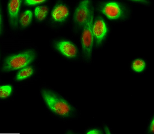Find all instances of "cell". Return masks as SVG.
Instances as JSON below:
<instances>
[{
	"instance_id": "obj_6",
	"label": "cell",
	"mask_w": 154,
	"mask_h": 134,
	"mask_svg": "<svg viewBox=\"0 0 154 134\" xmlns=\"http://www.w3.org/2000/svg\"><path fill=\"white\" fill-rule=\"evenodd\" d=\"M92 32L95 44L97 46H100L104 41L108 33L107 25L102 17H98L93 22Z\"/></svg>"
},
{
	"instance_id": "obj_19",
	"label": "cell",
	"mask_w": 154,
	"mask_h": 134,
	"mask_svg": "<svg viewBox=\"0 0 154 134\" xmlns=\"http://www.w3.org/2000/svg\"><path fill=\"white\" fill-rule=\"evenodd\" d=\"M1 33H2V27H3V23H2V12L1 13Z\"/></svg>"
},
{
	"instance_id": "obj_1",
	"label": "cell",
	"mask_w": 154,
	"mask_h": 134,
	"mask_svg": "<svg viewBox=\"0 0 154 134\" xmlns=\"http://www.w3.org/2000/svg\"><path fill=\"white\" fill-rule=\"evenodd\" d=\"M42 95L48 107L53 112L60 116L68 117L72 112V108L66 100L54 92L42 90Z\"/></svg>"
},
{
	"instance_id": "obj_10",
	"label": "cell",
	"mask_w": 154,
	"mask_h": 134,
	"mask_svg": "<svg viewBox=\"0 0 154 134\" xmlns=\"http://www.w3.org/2000/svg\"><path fill=\"white\" fill-rule=\"evenodd\" d=\"M33 18L32 11L29 10L25 11L21 14L19 18L20 25L22 28H26L31 23Z\"/></svg>"
},
{
	"instance_id": "obj_8",
	"label": "cell",
	"mask_w": 154,
	"mask_h": 134,
	"mask_svg": "<svg viewBox=\"0 0 154 134\" xmlns=\"http://www.w3.org/2000/svg\"><path fill=\"white\" fill-rule=\"evenodd\" d=\"M22 1H10L8 5L10 25L13 29L17 28L19 24V13Z\"/></svg>"
},
{
	"instance_id": "obj_13",
	"label": "cell",
	"mask_w": 154,
	"mask_h": 134,
	"mask_svg": "<svg viewBox=\"0 0 154 134\" xmlns=\"http://www.w3.org/2000/svg\"><path fill=\"white\" fill-rule=\"evenodd\" d=\"M146 67V63L143 60L140 59L135 60L133 61L131 68L136 72H143Z\"/></svg>"
},
{
	"instance_id": "obj_20",
	"label": "cell",
	"mask_w": 154,
	"mask_h": 134,
	"mask_svg": "<svg viewBox=\"0 0 154 134\" xmlns=\"http://www.w3.org/2000/svg\"><path fill=\"white\" fill-rule=\"evenodd\" d=\"M105 132H106V134H110V131H109V128H108L107 127V126L105 127Z\"/></svg>"
},
{
	"instance_id": "obj_18",
	"label": "cell",
	"mask_w": 154,
	"mask_h": 134,
	"mask_svg": "<svg viewBox=\"0 0 154 134\" xmlns=\"http://www.w3.org/2000/svg\"><path fill=\"white\" fill-rule=\"evenodd\" d=\"M131 2L139 3L141 4H146L147 3L148 1H145V0H138V1H131Z\"/></svg>"
},
{
	"instance_id": "obj_14",
	"label": "cell",
	"mask_w": 154,
	"mask_h": 134,
	"mask_svg": "<svg viewBox=\"0 0 154 134\" xmlns=\"http://www.w3.org/2000/svg\"><path fill=\"white\" fill-rule=\"evenodd\" d=\"M12 88L11 85H3L0 87V97L1 99L7 98L11 96Z\"/></svg>"
},
{
	"instance_id": "obj_2",
	"label": "cell",
	"mask_w": 154,
	"mask_h": 134,
	"mask_svg": "<svg viewBox=\"0 0 154 134\" xmlns=\"http://www.w3.org/2000/svg\"><path fill=\"white\" fill-rule=\"evenodd\" d=\"M36 57L35 52L32 50L9 56L4 60L2 70L8 72L22 69L34 61Z\"/></svg>"
},
{
	"instance_id": "obj_5",
	"label": "cell",
	"mask_w": 154,
	"mask_h": 134,
	"mask_svg": "<svg viewBox=\"0 0 154 134\" xmlns=\"http://www.w3.org/2000/svg\"><path fill=\"white\" fill-rule=\"evenodd\" d=\"M91 1H82L75 8L73 14V21L75 27L83 29L89 19L92 5Z\"/></svg>"
},
{
	"instance_id": "obj_4",
	"label": "cell",
	"mask_w": 154,
	"mask_h": 134,
	"mask_svg": "<svg viewBox=\"0 0 154 134\" xmlns=\"http://www.w3.org/2000/svg\"><path fill=\"white\" fill-rule=\"evenodd\" d=\"M99 11L110 20H117L125 18L127 10L120 3L116 1H109L103 3L99 7Z\"/></svg>"
},
{
	"instance_id": "obj_12",
	"label": "cell",
	"mask_w": 154,
	"mask_h": 134,
	"mask_svg": "<svg viewBox=\"0 0 154 134\" xmlns=\"http://www.w3.org/2000/svg\"><path fill=\"white\" fill-rule=\"evenodd\" d=\"M48 12V9L47 6L36 7L34 11L35 17L38 21H43L47 17Z\"/></svg>"
},
{
	"instance_id": "obj_17",
	"label": "cell",
	"mask_w": 154,
	"mask_h": 134,
	"mask_svg": "<svg viewBox=\"0 0 154 134\" xmlns=\"http://www.w3.org/2000/svg\"><path fill=\"white\" fill-rule=\"evenodd\" d=\"M154 118H152L150 124L149 126V132L151 133H154Z\"/></svg>"
},
{
	"instance_id": "obj_16",
	"label": "cell",
	"mask_w": 154,
	"mask_h": 134,
	"mask_svg": "<svg viewBox=\"0 0 154 134\" xmlns=\"http://www.w3.org/2000/svg\"><path fill=\"white\" fill-rule=\"evenodd\" d=\"M101 131L100 129H93L89 130L86 134H102Z\"/></svg>"
},
{
	"instance_id": "obj_3",
	"label": "cell",
	"mask_w": 154,
	"mask_h": 134,
	"mask_svg": "<svg viewBox=\"0 0 154 134\" xmlns=\"http://www.w3.org/2000/svg\"><path fill=\"white\" fill-rule=\"evenodd\" d=\"M94 18V8L92 6L89 19L83 28L81 40L82 55L84 58L87 61L90 60L92 56L94 41L92 32Z\"/></svg>"
},
{
	"instance_id": "obj_7",
	"label": "cell",
	"mask_w": 154,
	"mask_h": 134,
	"mask_svg": "<svg viewBox=\"0 0 154 134\" xmlns=\"http://www.w3.org/2000/svg\"><path fill=\"white\" fill-rule=\"evenodd\" d=\"M54 47L59 52L67 58H75L78 55V50L76 46L68 40H59L54 44Z\"/></svg>"
},
{
	"instance_id": "obj_11",
	"label": "cell",
	"mask_w": 154,
	"mask_h": 134,
	"mask_svg": "<svg viewBox=\"0 0 154 134\" xmlns=\"http://www.w3.org/2000/svg\"><path fill=\"white\" fill-rule=\"evenodd\" d=\"M34 73V69L31 66H26L18 72L15 78L16 81H21L30 77Z\"/></svg>"
},
{
	"instance_id": "obj_15",
	"label": "cell",
	"mask_w": 154,
	"mask_h": 134,
	"mask_svg": "<svg viewBox=\"0 0 154 134\" xmlns=\"http://www.w3.org/2000/svg\"><path fill=\"white\" fill-rule=\"evenodd\" d=\"M45 0H40V1H34V0H26L25 1V3L28 5H34L39 4L43 3L46 2Z\"/></svg>"
},
{
	"instance_id": "obj_9",
	"label": "cell",
	"mask_w": 154,
	"mask_h": 134,
	"mask_svg": "<svg viewBox=\"0 0 154 134\" xmlns=\"http://www.w3.org/2000/svg\"><path fill=\"white\" fill-rule=\"evenodd\" d=\"M69 11L66 5L63 4H58L53 8L51 13L52 19L57 23H62L68 19Z\"/></svg>"
}]
</instances>
